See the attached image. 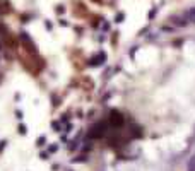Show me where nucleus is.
<instances>
[{"instance_id": "nucleus-3", "label": "nucleus", "mask_w": 195, "mask_h": 171, "mask_svg": "<svg viewBox=\"0 0 195 171\" xmlns=\"http://www.w3.org/2000/svg\"><path fill=\"white\" fill-rule=\"evenodd\" d=\"M38 145H40V147L45 145V137H40V139H38Z\"/></svg>"}, {"instance_id": "nucleus-1", "label": "nucleus", "mask_w": 195, "mask_h": 171, "mask_svg": "<svg viewBox=\"0 0 195 171\" xmlns=\"http://www.w3.org/2000/svg\"><path fill=\"white\" fill-rule=\"evenodd\" d=\"M188 171H195V154L190 157V161H188Z\"/></svg>"}, {"instance_id": "nucleus-2", "label": "nucleus", "mask_w": 195, "mask_h": 171, "mask_svg": "<svg viewBox=\"0 0 195 171\" xmlns=\"http://www.w3.org/2000/svg\"><path fill=\"white\" fill-rule=\"evenodd\" d=\"M17 132L22 134V135H26V132H28V130H26V125H19V127H17Z\"/></svg>"}]
</instances>
